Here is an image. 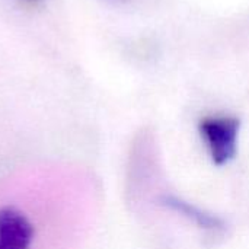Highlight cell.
<instances>
[{
  "instance_id": "6da1fadb",
  "label": "cell",
  "mask_w": 249,
  "mask_h": 249,
  "mask_svg": "<svg viewBox=\"0 0 249 249\" xmlns=\"http://www.w3.org/2000/svg\"><path fill=\"white\" fill-rule=\"evenodd\" d=\"M239 130L241 121L231 115H210L198 123L200 137L216 166H225L236 158Z\"/></svg>"
},
{
  "instance_id": "7a4b0ae2",
  "label": "cell",
  "mask_w": 249,
  "mask_h": 249,
  "mask_svg": "<svg viewBox=\"0 0 249 249\" xmlns=\"http://www.w3.org/2000/svg\"><path fill=\"white\" fill-rule=\"evenodd\" d=\"M35 229L31 220L15 207L0 209V249H31Z\"/></svg>"
},
{
  "instance_id": "3957f363",
  "label": "cell",
  "mask_w": 249,
  "mask_h": 249,
  "mask_svg": "<svg viewBox=\"0 0 249 249\" xmlns=\"http://www.w3.org/2000/svg\"><path fill=\"white\" fill-rule=\"evenodd\" d=\"M160 201V206L166 207L168 210L171 212H175L178 214H181L182 217H185L187 220L193 222L197 228L206 231V232H212V233H220L225 231V222L209 213V212H204L201 210L200 207L177 197V196H162L159 198Z\"/></svg>"
}]
</instances>
